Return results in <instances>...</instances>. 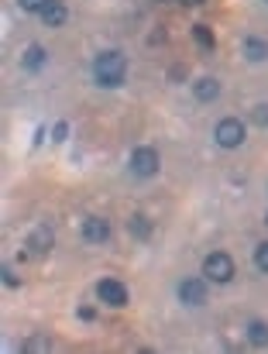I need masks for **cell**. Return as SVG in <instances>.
Segmentation results:
<instances>
[{"label": "cell", "instance_id": "9", "mask_svg": "<svg viewBox=\"0 0 268 354\" xmlns=\"http://www.w3.org/2000/svg\"><path fill=\"white\" fill-rule=\"evenodd\" d=\"M83 237H86L90 244H104V241L111 237L107 217H86V221H83Z\"/></svg>", "mask_w": 268, "mask_h": 354}, {"label": "cell", "instance_id": "13", "mask_svg": "<svg viewBox=\"0 0 268 354\" xmlns=\"http://www.w3.org/2000/svg\"><path fill=\"white\" fill-rule=\"evenodd\" d=\"M245 337H248L251 348H268V324L265 320H251L245 327Z\"/></svg>", "mask_w": 268, "mask_h": 354}, {"label": "cell", "instance_id": "22", "mask_svg": "<svg viewBox=\"0 0 268 354\" xmlns=\"http://www.w3.org/2000/svg\"><path fill=\"white\" fill-rule=\"evenodd\" d=\"M79 317H83V320H93L97 313H93V306H79Z\"/></svg>", "mask_w": 268, "mask_h": 354}, {"label": "cell", "instance_id": "20", "mask_svg": "<svg viewBox=\"0 0 268 354\" xmlns=\"http://www.w3.org/2000/svg\"><path fill=\"white\" fill-rule=\"evenodd\" d=\"M66 138H69V124H66V120H59V124L52 127V141L59 145V141H66Z\"/></svg>", "mask_w": 268, "mask_h": 354}, {"label": "cell", "instance_id": "1", "mask_svg": "<svg viewBox=\"0 0 268 354\" xmlns=\"http://www.w3.org/2000/svg\"><path fill=\"white\" fill-rule=\"evenodd\" d=\"M93 80H97V86H104V90L124 86V80H128V59H124V52H121V48L100 52V55L93 59Z\"/></svg>", "mask_w": 268, "mask_h": 354}, {"label": "cell", "instance_id": "23", "mask_svg": "<svg viewBox=\"0 0 268 354\" xmlns=\"http://www.w3.org/2000/svg\"><path fill=\"white\" fill-rule=\"evenodd\" d=\"M179 3H186V7H203L207 0H179Z\"/></svg>", "mask_w": 268, "mask_h": 354}, {"label": "cell", "instance_id": "17", "mask_svg": "<svg viewBox=\"0 0 268 354\" xmlns=\"http://www.w3.org/2000/svg\"><path fill=\"white\" fill-rule=\"evenodd\" d=\"M24 351H52V341H48V337H31V341L24 344Z\"/></svg>", "mask_w": 268, "mask_h": 354}, {"label": "cell", "instance_id": "4", "mask_svg": "<svg viewBox=\"0 0 268 354\" xmlns=\"http://www.w3.org/2000/svg\"><path fill=\"white\" fill-rule=\"evenodd\" d=\"M245 134H248V131H245V124L238 118H224L217 127H213V141H217L224 151L241 148V145H245Z\"/></svg>", "mask_w": 268, "mask_h": 354}, {"label": "cell", "instance_id": "8", "mask_svg": "<svg viewBox=\"0 0 268 354\" xmlns=\"http://www.w3.org/2000/svg\"><path fill=\"white\" fill-rule=\"evenodd\" d=\"M38 17H41V24H48V28H62V24L69 21V7H66L62 0H48Z\"/></svg>", "mask_w": 268, "mask_h": 354}, {"label": "cell", "instance_id": "12", "mask_svg": "<svg viewBox=\"0 0 268 354\" xmlns=\"http://www.w3.org/2000/svg\"><path fill=\"white\" fill-rule=\"evenodd\" d=\"M245 59L248 62H268V41L258 35H248L245 38Z\"/></svg>", "mask_w": 268, "mask_h": 354}, {"label": "cell", "instance_id": "16", "mask_svg": "<svg viewBox=\"0 0 268 354\" xmlns=\"http://www.w3.org/2000/svg\"><path fill=\"white\" fill-rule=\"evenodd\" d=\"M255 268L268 275V241H262V244L255 248Z\"/></svg>", "mask_w": 268, "mask_h": 354}, {"label": "cell", "instance_id": "15", "mask_svg": "<svg viewBox=\"0 0 268 354\" xmlns=\"http://www.w3.org/2000/svg\"><path fill=\"white\" fill-rule=\"evenodd\" d=\"M193 38H196L200 48H207V52H213V45H217V38H213V31H210L207 24H193Z\"/></svg>", "mask_w": 268, "mask_h": 354}, {"label": "cell", "instance_id": "21", "mask_svg": "<svg viewBox=\"0 0 268 354\" xmlns=\"http://www.w3.org/2000/svg\"><path fill=\"white\" fill-rule=\"evenodd\" d=\"M3 286H10V289H17V286H21V279L14 275V268H10V265H3Z\"/></svg>", "mask_w": 268, "mask_h": 354}, {"label": "cell", "instance_id": "10", "mask_svg": "<svg viewBox=\"0 0 268 354\" xmlns=\"http://www.w3.org/2000/svg\"><path fill=\"white\" fill-rule=\"evenodd\" d=\"M45 62H48L45 45H28V48H24V55H21V69H24V73H41V69H45Z\"/></svg>", "mask_w": 268, "mask_h": 354}, {"label": "cell", "instance_id": "2", "mask_svg": "<svg viewBox=\"0 0 268 354\" xmlns=\"http://www.w3.org/2000/svg\"><path fill=\"white\" fill-rule=\"evenodd\" d=\"M203 279L213 286H227L234 279V258L227 251H210L203 258Z\"/></svg>", "mask_w": 268, "mask_h": 354}, {"label": "cell", "instance_id": "7", "mask_svg": "<svg viewBox=\"0 0 268 354\" xmlns=\"http://www.w3.org/2000/svg\"><path fill=\"white\" fill-rule=\"evenodd\" d=\"M52 244H55V234H52L48 224H38V227L31 231V237H28V251H31V254H48Z\"/></svg>", "mask_w": 268, "mask_h": 354}, {"label": "cell", "instance_id": "3", "mask_svg": "<svg viewBox=\"0 0 268 354\" xmlns=\"http://www.w3.org/2000/svg\"><path fill=\"white\" fill-rule=\"evenodd\" d=\"M128 169H131V176H137V179H151V176H158L162 158H158V151H155V148L141 145V148H134V151H131Z\"/></svg>", "mask_w": 268, "mask_h": 354}, {"label": "cell", "instance_id": "11", "mask_svg": "<svg viewBox=\"0 0 268 354\" xmlns=\"http://www.w3.org/2000/svg\"><path fill=\"white\" fill-rule=\"evenodd\" d=\"M193 97H196L200 104H213V100L220 97V83H217L213 76H203V80L193 83Z\"/></svg>", "mask_w": 268, "mask_h": 354}, {"label": "cell", "instance_id": "5", "mask_svg": "<svg viewBox=\"0 0 268 354\" xmlns=\"http://www.w3.org/2000/svg\"><path fill=\"white\" fill-rule=\"evenodd\" d=\"M97 296H100L104 306H114V310L128 306V286L121 279H100L97 282Z\"/></svg>", "mask_w": 268, "mask_h": 354}, {"label": "cell", "instance_id": "18", "mask_svg": "<svg viewBox=\"0 0 268 354\" xmlns=\"http://www.w3.org/2000/svg\"><path fill=\"white\" fill-rule=\"evenodd\" d=\"M45 3H48V0H17V7H21L24 14H41Z\"/></svg>", "mask_w": 268, "mask_h": 354}, {"label": "cell", "instance_id": "14", "mask_svg": "<svg viewBox=\"0 0 268 354\" xmlns=\"http://www.w3.org/2000/svg\"><path fill=\"white\" fill-rule=\"evenodd\" d=\"M128 234L137 237V241H148V237L155 234V227H151V221H148L144 214H131V221H128Z\"/></svg>", "mask_w": 268, "mask_h": 354}, {"label": "cell", "instance_id": "6", "mask_svg": "<svg viewBox=\"0 0 268 354\" xmlns=\"http://www.w3.org/2000/svg\"><path fill=\"white\" fill-rule=\"evenodd\" d=\"M175 296H179V303L189 306V310L203 306V303H207V279H182L179 289H175Z\"/></svg>", "mask_w": 268, "mask_h": 354}, {"label": "cell", "instance_id": "19", "mask_svg": "<svg viewBox=\"0 0 268 354\" xmlns=\"http://www.w3.org/2000/svg\"><path fill=\"white\" fill-rule=\"evenodd\" d=\"M251 120H255L258 127H268V104H258V107L251 111Z\"/></svg>", "mask_w": 268, "mask_h": 354}]
</instances>
